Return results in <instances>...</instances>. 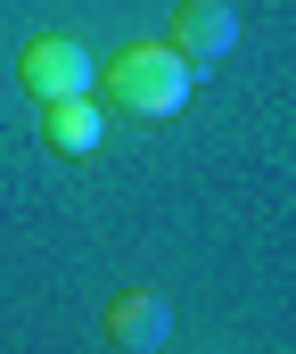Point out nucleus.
<instances>
[{
    "label": "nucleus",
    "instance_id": "nucleus-3",
    "mask_svg": "<svg viewBox=\"0 0 296 354\" xmlns=\"http://www.w3.org/2000/svg\"><path fill=\"white\" fill-rule=\"evenodd\" d=\"M99 330H107L115 354H157L165 338H173V305H165L157 288H115L107 313H99Z\"/></svg>",
    "mask_w": 296,
    "mask_h": 354
},
{
    "label": "nucleus",
    "instance_id": "nucleus-4",
    "mask_svg": "<svg viewBox=\"0 0 296 354\" xmlns=\"http://www.w3.org/2000/svg\"><path fill=\"white\" fill-rule=\"evenodd\" d=\"M173 50L190 58L197 75L222 66V58L239 50V8H230V0H173Z\"/></svg>",
    "mask_w": 296,
    "mask_h": 354
},
{
    "label": "nucleus",
    "instance_id": "nucleus-1",
    "mask_svg": "<svg viewBox=\"0 0 296 354\" xmlns=\"http://www.w3.org/2000/svg\"><path fill=\"white\" fill-rule=\"evenodd\" d=\"M99 91L115 99V115H140V124H165V115H181L197 91V66L173 50V41H140V50H124L115 66H99Z\"/></svg>",
    "mask_w": 296,
    "mask_h": 354
},
{
    "label": "nucleus",
    "instance_id": "nucleus-5",
    "mask_svg": "<svg viewBox=\"0 0 296 354\" xmlns=\"http://www.w3.org/2000/svg\"><path fill=\"white\" fill-rule=\"evenodd\" d=\"M41 140H50V157H91L107 140V107L99 99H50L41 107Z\"/></svg>",
    "mask_w": 296,
    "mask_h": 354
},
{
    "label": "nucleus",
    "instance_id": "nucleus-2",
    "mask_svg": "<svg viewBox=\"0 0 296 354\" xmlns=\"http://www.w3.org/2000/svg\"><path fill=\"white\" fill-rule=\"evenodd\" d=\"M17 83L33 91L41 107H50V99H91V91H99V58L75 41V33H41V41H25Z\"/></svg>",
    "mask_w": 296,
    "mask_h": 354
}]
</instances>
